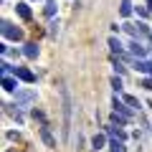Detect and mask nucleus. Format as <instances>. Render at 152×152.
<instances>
[{"mask_svg":"<svg viewBox=\"0 0 152 152\" xmlns=\"http://www.w3.org/2000/svg\"><path fill=\"white\" fill-rule=\"evenodd\" d=\"M127 122H129V117H124V114H119V112H114V114H112V124L119 127V124H127Z\"/></svg>","mask_w":152,"mask_h":152,"instance_id":"nucleus-12","label":"nucleus"},{"mask_svg":"<svg viewBox=\"0 0 152 152\" xmlns=\"http://www.w3.org/2000/svg\"><path fill=\"white\" fill-rule=\"evenodd\" d=\"M58 26H61L58 20H51V28H48V33H51V36H58Z\"/></svg>","mask_w":152,"mask_h":152,"instance_id":"nucleus-21","label":"nucleus"},{"mask_svg":"<svg viewBox=\"0 0 152 152\" xmlns=\"http://www.w3.org/2000/svg\"><path fill=\"white\" fill-rule=\"evenodd\" d=\"M112 86H114V91H119V89H122V81H119V79H117V76H114V79H112Z\"/></svg>","mask_w":152,"mask_h":152,"instance_id":"nucleus-25","label":"nucleus"},{"mask_svg":"<svg viewBox=\"0 0 152 152\" xmlns=\"http://www.w3.org/2000/svg\"><path fill=\"white\" fill-rule=\"evenodd\" d=\"M41 137H43V142L48 147H56V140H53V134L48 132V127H41Z\"/></svg>","mask_w":152,"mask_h":152,"instance_id":"nucleus-8","label":"nucleus"},{"mask_svg":"<svg viewBox=\"0 0 152 152\" xmlns=\"http://www.w3.org/2000/svg\"><path fill=\"white\" fill-rule=\"evenodd\" d=\"M10 69H13V66H10V64H5V61L0 64V71H3V76H5V74H8V71H10Z\"/></svg>","mask_w":152,"mask_h":152,"instance_id":"nucleus-26","label":"nucleus"},{"mask_svg":"<svg viewBox=\"0 0 152 152\" xmlns=\"http://www.w3.org/2000/svg\"><path fill=\"white\" fill-rule=\"evenodd\" d=\"M64 94V140H69V127H71V96L69 89H61Z\"/></svg>","mask_w":152,"mask_h":152,"instance_id":"nucleus-1","label":"nucleus"},{"mask_svg":"<svg viewBox=\"0 0 152 152\" xmlns=\"http://www.w3.org/2000/svg\"><path fill=\"white\" fill-rule=\"evenodd\" d=\"M23 53H26L28 58H36V56H38V46H36V43H26V48H23Z\"/></svg>","mask_w":152,"mask_h":152,"instance_id":"nucleus-11","label":"nucleus"},{"mask_svg":"<svg viewBox=\"0 0 152 152\" xmlns=\"http://www.w3.org/2000/svg\"><path fill=\"white\" fill-rule=\"evenodd\" d=\"M124 31L129 33L132 38H137V36H147V28H145V23H137V26H132V23H127V26H124Z\"/></svg>","mask_w":152,"mask_h":152,"instance_id":"nucleus-4","label":"nucleus"},{"mask_svg":"<svg viewBox=\"0 0 152 152\" xmlns=\"http://www.w3.org/2000/svg\"><path fill=\"white\" fill-rule=\"evenodd\" d=\"M33 119H38L41 124H46V117H43V112H41V109H33Z\"/></svg>","mask_w":152,"mask_h":152,"instance_id":"nucleus-20","label":"nucleus"},{"mask_svg":"<svg viewBox=\"0 0 152 152\" xmlns=\"http://www.w3.org/2000/svg\"><path fill=\"white\" fill-rule=\"evenodd\" d=\"M114 112H119V114H124V117H132V112H129V109H127L124 104L119 102V99H114Z\"/></svg>","mask_w":152,"mask_h":152,"instance_id":"nucleus-14","label":"nucleus"},{"mask_svg":"<svg viewBox=\"0 0 152 152\" xmlns=\"http://www.w3.org/2000/svg\"><path fill=\"white\" fill-rule=\"evenodd\" d=\"M104 142H107V137H104V134H94L91 145H94V150H102V147H104Z\"/></svg>","mask_w":152,"mask_h":152,"instance_id":"nucleus-16","label":"nucleus"},{"mask_svg":"<svg viewBox=\"0 0 152 152\" xmlns=\"http://www.w3.org/2000/svg\"><path fill=\"white\" fill-rule=\"evenodd\" d=\"M109 152H124V145H122V140H112V150Z\"/></svg>","mask_w":152,"mask_h":152,"instance_id":"nucleus-19","label":"nucleus"},{"mask_svg":"<svg viewBox=\"0 0 152 152\" xmlns=\"http://www.w3.org/2000/svg\"><path fill=\"white\" fill-rule=\"evenodd\" d=\"M129 51H132V56H134V58H142V56L147 53V51H145V46H140L137 41H132V43H129Z\"/></svg>","mask_w":152,"mask_h":152,"instance_id":"nucleus-7","label":"nucleus"},{"mask_svg":"<svg viewBox=\"0 0 152 152\" xmlns=\"http://www.w3.org/2000/svg\"><path fill=\"white\" fill-rule=\"evenodd\" d=\"M33 102H36V91H31V89H23V91H15V104L26 107V104H33Z\"/></svg>","mask_w":152,"mask_h":152,"instance_id":"nucleus-3","label":"nucleus"},{"mask_svg":"<svg viewBox=\"0 0 152 152\" xmlns=\"http://www.w3.org/2000/svg\"><path fill=\"white\" fill-rule=\"evenodd\" d=\"M0 28H3V36L10 38V41H20V38H23V31L18 26H13L10 20H3V23H0Z\"/></svg>","mask_w":152,"mask_h":152,"instance_id":"nucleus-2","label":"nucleus"},{"mask_svg":"<svg viewBox=\"0 0 152 152\" xmlns=\"http://www.w3.org/2000/svg\"><path fill=\"white\" fill-rule=\"evenodd\" d=\"M53 13H56V0H46V15H53Z\"/></svg>","mask_w":152,"mask_h":152,"instance_id":"nucleus-18","label":"nucleus"},{"mask_svg":"<svg viewBox=\"0 0 152 152\" xmlns=\"http://www.w3.org/2000/svg\"><path fill=\"white\" fill-rule=\"evenodd\" d=\"M147 3H150V8H152V0H147Z\"/></svg>","mask_w":152,"mask_h":152,"instance_id":"nucleus-28","label":"nucleus"},{"mask_svg":"<svg viewBox=\"0 0 152 152\" xmlns=\"http://www.w3.org/2000/svg\"><path fill=\"white\" fill-rule=\"evenodd\" d=\"M119 15H122V18H129V15H132V5H129V0H122Z\"/></svg>","mask_w":152,"mask_h":152,"instance_id":"nucleus-15","label":"nucleus"},{"mask_svg":"<svg viewBox=\"0 0 152 152\" xmlns=\"http://www.w3.org/2000/svg\"><path fill=\"white\" fill-rule=\"evenodd\" d=\"M15 13L23 18V20H31V8H28L26 3H18V5H15Z\"/></svg>","mask_w":152,"mask_h":152,"instance_id":"nucleus-6","label":"nucleus"},{"mask_svg":"<svg viewBox=\"0 0 152 152\" xmlns=\"http://www.w3.org/2000/svg\"><path fill=\"white\" fill-rule=\"evenodd\" d=\"M124 102L129 104V107H134V109H140V102H137L134 96H124Z\"/></svg>","mask_w":152,"mask_h":152,"instance_id":"nucleus-22","label":"nucleus"},{"mask_svg":"<svg viewBox=\"0 0 152 152\" xmlns=\"http://www.w3.org/2000/svg\"><path fill=\"white\" fill-rule=\"evenodd\" d=\"M112 61H114V69H117V74H124V66H122L117 58H112Z\"/></svg>","mask_w":152,"mask_h":152,"instance_id":"nucleus-24","label":"nucleus"},{"mask_svg":"<svg viewBox=\"0 0 152 152\" xmlns=\"http://www.w3.org/2000/svg\"><path fill=\"white\" fill-rule=\"evenodd\" d=\"M5 112L10 114V117H13L15 122H23V117H20V112H18V109H13V107H8V104H5Z\"/></svg>","mask_w":152,"mask_h":152,"instance_id":"nucleus-17","label":"nucleus"},{"mask_svg":"<svg viewBox=\"0 0 152 152\" xmlns=\"http://www.w3.org/2000/svg\"><path fill=\"white\" fill-rule=\"evenodd\" d=\"M109 46H112V51L117 56H124V51H122V43H119V38H109Z\"/></svg>","mask_w":152,"mask_h":152,"instance_id":"nucleus-13","label":"nucleus"},{"mask_svg":"<svg viewBox=\"0 0 152 152\" xmlns=\"http://www.w3.org/2000/svg\"><path fill=\"white\" fill-rule=\"evenodd\" d=\"M13 74H15V79H20V81H28V84L36 79V76H33L28 69H23V66H15V69H13Z\"/></svg>","mask_w":152,"mask_h":152,"instance_id":"nucleus-5","label":"nucleus"},{"mask_svg":"<svg viewBox=\"0 0 152 152\" xmlns=\"http://www.w3.org/2000/svg\"><path fill=\"white\" fill-rule=\"evenodd\" d=\"M137 15H140V18H147V15H150V10H147V8H137Z\"/></svg>","mask_w":152,"mask_h":152,"instance_id":"nucleus-23","label":"nucleus"},{"mask_svg":"<svg viewBox=\"0 0 152 152\" xmlns=\"http://www.w3.org/2000/svg\"><path fill=\"white\" fill-rule=\"evenodd\" d=\"M134 66H137V71H145V74L152 76V61H134Z\"/></svg>","mask_w":152,"mask_h":152,"instance_id":"nucleus-9","label":"nucleus"},{"mask_svg":"<svg viewBox=\"0 0 152 152\" xmlns=\"http://www.w3.org/2000/svg\"><path fill=\"white\" fill-rule=\"evenodd\" d=\"M142 86H145L147 91H152V79H145V81H142Z\"/></svg>","mask_w":152,"mask_h":152,"instance_id":"nucleus-27","label":"nucleus"},{"mask_svg":"<svg viewBox=\"0 0 152 152\" xmlns=\"http://www.w3.org/2000/svg\"><path fill=\"white\" fill-rule=\"evenodd\" d=\"M15 86H18V84H15V79H10V76H3V89H5V91H15Z\"/></svg>","mask_w":152,"mask_h":152,"instance_id":"nucleus-10","label":"nucleus"}]
</instances>
